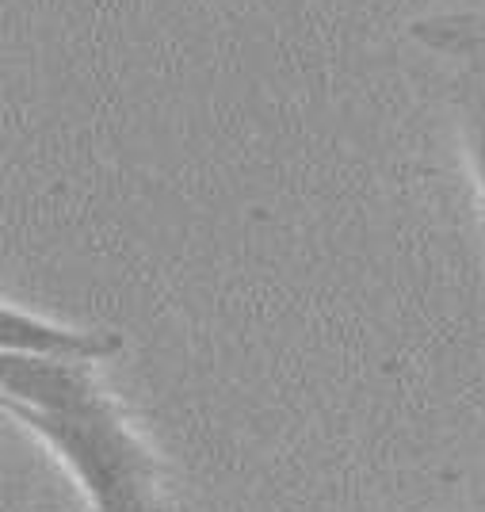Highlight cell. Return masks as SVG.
Masks as SVG:
<instances>
[{"label":"cell","mask_w":485,"mask_h":512,"mask_svg":"<svg viewBox=\"0 0 485 512\" xmlns=\"http://www.w3.org/2000/svg\"><path fill=\"white\" fill-rule=\"evenodd\" d=\"M4 409L43 444L88 512H169L165 470L92 363H50L0 352Z\"/></svg>","instance_id":"6da1fadb"},{"label":"cell","mask_w":485,"mask_h":512,"mask_svg":"<svg viewBox=\"0 0 485 512\" xmlns=\"http://www.w3.org/2000/svg\"><path fill=\"white\" fill-rule=\"evenodd\" d=\"M0 352L50 363H104L123 352V337L104 325H69L8 299L0 306Z\"/></svg>","instance_id":"7a4b0ae2"},{"label":"cell","mask_w":485,"mask_h":512,"mask_svg":"<svg viewBox=\"0 0 485 512\" xmlns=\"http://www.w3.org/2000/svg\"><path fill=\"white\" fill-rule=\"evenodd\" d=\"M413 35L432 50L485 58V20L478 16H436V20L417 23Z\"/></svg>","instance_id":"3957f363"},{"label":"cell","mask_w":485,"mask_h":512,"mask_svg":"<svg viewBox=\"0 0 485 512\" xmlns=\"http://www.w3.org/2000/svg\"><path fill=\"white\" fill-rule=\"evenodd\" d=\"M466 150H470V176H474V195H478V218L485 230V96H478V104L470 111Z\"/></svg>","instance_id":"277c9868"}]
</instances>
